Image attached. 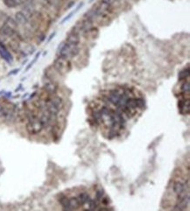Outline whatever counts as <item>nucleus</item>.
<instances>
[{
  "label": "nucleus",
  "instance_id": "2",
  "mask_svg": "<svg viewBox=\"0 0 190 211\" xmlns=\"http://www.w3.org/2000/svg\"><path fill=\"white\" fill-rule=\"evenodd\" d=\"M67 59L63 57L59 56L54 62V67L58 72L64 73L67 71Z\"/></svg>",
  "mask_w": 190,
  "mask_h": 211
},
{
  "label": "nucleus",
  "instance_id": "3",
  "mask_svg": "<svg viewBox=\"0 0 190 211\" xmlns=\"http://www.w3.org/2000/svg\"><path fill=\"white\" fill-rule=\"evenodd\" d=\"M66 42L72 46H78V44L80 42V37H79V33L76 31H72L68 35L67 39H66Z\"/></svg>",
  "mask_w": 190,
  "mask_h": 211
},
{
  "label": "nucleus",
  "instance_id": "20",
  "mask_svg": "<svg viewBox=\"0 0 190 211\" xmlns=\"http://www.w3.org/2000/svg\"><path fill=\"white\" fill-rule=\"evenodd\" d=\"M189 83L187 82V83H183L182 87H181V90H182L183 92H189Z\"/></svg>",
  "mask_w": 190,
  "mask_h": 211
},
{
  "label": "nucleus",
  "instance_id": "18",
  "mask_svg": "<svg viewBox=\"0 0 190 211\" xmlns=\"http://www.w3.org/2000/svg\"><path fill=\"white\" fill-rule=\"evenodd\" d=\"M188 76H189V69L188 68L187 69V70L185 69V70L181 71L180 74H179L180 79H185L186 77H188Z\"/></svg>",
  "mask_w": 190,
  "mask_h": 211
},
{
  "label": "nucleus",
  "instance_id": "24",
  "mask_svg": "<svg viewBox=\"0 0 190 211\" xmlns=\"http://www.w3.org/2000/svg\"><path fill=\"white\" fill-rule=\"evenodd\" d=\"M60 1H61V0H50V3H51V5H54V6H58L59 4H60Z\"/></svg>",
  "mask_w": 190,
  "mask_h": 211
},
{
  "label": "nucleus",
  "instance_id": "15",
  "mask_svg": "<svg viewBox=\"0 0 190 211\" xmlns=\"http://www.w3.org/2000/svg\"><path fill=\"white\" fill-rule=\"evenodd\" d=\"M60 202H61V205L62 206L64 209H67V210L70 209V208H69V199H68L67 197H62L60 200Z\"/></svg>",
  "mask_w": 190,
  "mask_h": 211
},
{
  "label": "nucleus",
  "instance_id": "16",
  "mask_svg": "<svg viewBox=\"0 0 190 211\" xmlns=\"http://www.w3.org/2000/svg\"><path fill=\"white\" fill-rule=\"evenodd\" d=\"M83 5V3H81V4H79V5H78L77 7H76V9L75 11L71 12L68 15V16H67L66 18H64L63 19H62V24H63V23H65V22H66V21H68V20H69V19H70V18H71V17H72V16H73V15L75 14L76 12H77L78 11H79V9L82 7Z\"/></svg>",
  "mask_w": 190,
  "mask_h": 211
},
{
  "label": "nucleus",
  "instance_id": "6",
  "mask_svg": "<svg viewBox=\"0 0 190 211\" xmlns=\"http://www.w3.org/2000/svg\"><path fill=\"white\" fill-rule=\"evenodd\" d=\"M0 55H1V57L4 60H5L9 63H11L12 62V55H10V53L8 52V50L5 48V47L1 42H0Z\"/></svg>",
  "mask_w": 190,
  "mask_h": 211
},
{
  "label": "nucleus",
  "instance_id": "26",
  "mask_svg": "<svg viewBox=\"0 0 190 211\" xmlns=\"http://www.w3.org/2000/svg\"><path fill=\"white\" fill-rule=\"evenodd\" d=\"M55 33H53L51 34V37H50L49 39H48V41H50V40H52V39L54 38V36H55Z\"/></svg>",
  "mask_w": 190,
  "mask_h": 211
},
{
  "label": "nucleus",
  "instance_id": "1",
  "mask_svg": "<svg viewBox=\"0 0 190 211\" xmlns=\"http://www.w3.org/2000/svg\"><path fill=\"white\" fill-rule=\"evenodd\" d=\"M43 127L44 125L41 123V121L35 117H33L32 118H30L28 124L26 125V130L30 134L36 135L42 131Z\"/></svg>",
  "mask_w": 190,
  "mask_h": 211
},
{
  "label": "nucleus",
  "instance_id": "7",
  "mask_svg": "<svg viewBox=\"0 0 190 211\" xmlns=\"http://www.w3.org/2000/svg\"><path fill=\"white\" fill-rule=\"evenodd\" d=\"M49 104H51L53 106H55L57 110H61L63 106V101L62 97H58V96H54L53 97H51L48 102Z\"/></svg>",
  "mask_w": 190,
  "mask_h": 211
},
{
  "label": "nucleus",
  "instance_id": "23",
  "mask_svg": "<svg viewBox=\"0 0 190 211\" xmlns=\"http://www.w3.org/2000/svg\"><path fill=\"white\" fill-rule=\"evenodd\" d=\"M103 195H104V191L102 189H99L98 191L97 192V200H101Z\"/></svg>",
  "mask_w": 190,
  "mask_h": 211
},
{
  "label": "nucleus",
  "instance_id": "5",
  "mask_svg": "<svg viewBox=\"0 0 190 211\" xmlns=\"http://www.w3.org/2000/svg\"><path fill=\"white\" fill-rule=\"evenodd\" d=\"M124 93H125V92L118 91V90H115V91L111 92L110 95H109V97H108V100H109L111 104H113L118 105V103H119L120 97H121V96H122Z\"/></svg>",
  "mask_w": 190,
  "mask_h": 211
},
{
  "label": "nucleus",
  "instance_id": "13",
  "mask_svg": "<svg viewBox=\"0 0 190 211\" xmlns=\"http://www.w3.org/2000/svg\"><path fill=\"white\" fill-rule=\"evenodd\" d=\"M181 105V104H180ZM180 110L182 114H188L189 112L190 106H189V100H187L185 102H183L182 105L180 106Z\"/></svg>",
  "mask_w": 190,
  "mask_h": 211
},
{
  "label": "nucleus",
  "instance_id": "8",
  "mask_svg": "<svg viewBox=\"0 0 190 211\" xmlns=\"http://www.w3.org/2000/svg\"><path fill=\"white\" fill-rule=\"evenodd\" d=\"M0 33L2 35L5 36V37H12V36L14 35L15 30L11 28L10 26H8L7 25L4 24L1 26V28H0Z\"/></svg>",
  "mask_w": 190,
  "mask_h": 211
},
{
  "label": "nucleus",
  "instance_id": "12",
  "mask_svg": "<svg viewBox=\"0 0 190 211\" xmlns=\"http://www.w3.org/2000/svg\"><path fill=\"white\" fill-rule=\"evenodd\" d=\"M80 206H81V204L78 201L77 197H73V198L69 199V208H70V209H76L79 208Z\"/></svg>",
  "mask_w": 190,
  "mask_h": 211
},
{
  "label": "nucleus",
  "instance_id": "9",
  "mask_svg": "<svg viewBox=\"0 0 190 211\" xmlns=\"http://www.w3.org/2000/svg\"><path fill=\"white\" fill-rule=\"evenodd\" d=\"M15 20H16V22H17L18 24H19V25H26V24L28 22L26 15L23 12H16V14H15Z\"/></svg>",
  "mask_w": 190,
  "mask_h": 211
},
{
  "label": "nucleus",
  "instance_id": "11",
  "mask_svg": "<svg viewBox=\"0 0 190 211\" xmlns=\"http://www.w3.org/2000/svg\"><path fill=\"white\" fill-rule=\"evenodd\" d=\"M77 199L78 201H79V202H80V204H81V206L88 203V202L90 201V195H89L87 193H82V194H80L77 196Z\"/></svg>",
  "mask_w": 190,
  "mask_h": 211
},
{
  "label": "nucleus",
  "instance_id": "21",
  "mask_svg": "<svg viewBox=\"0 0 190 211\" xmlns=\"http://www.w3.org/2000/svg\"><path fill=\"white\" fill-rule=\"evenodd\" d=\"M40 53H38V54H37V55H36L35 58H34V59H33V61H32V62H31V63L29 64L28 66H27V68H26V71L28 70L29 69H30V68H31V67H32V66H33V64H34V62H35L36 61H37V60H38V58H39V56H40Z\"/></svg>",
  "mask_w": 190,
  "mask_h": 211
},
{
  "label": "nucleus",
  "instance_id": "10",
  "mask_svg": "<svg viewBox=\"0 0 190 211\" xmlns=\"http://www.w3.org/2000/svg\"><path fill=\"white\" fill-rule=\"evenodd\" d=\"M57 89H58V86L56 85V83H55L54 82H51V81L46 83L44 84V90L49 94H55L57 91Z\"/></svg>",
  "mask_w": 190,
  "mask_h": 211
},
{
  "label": "nucleus",
  "instance_id": "14",
  "mask_svg": "<svg viewBox=\"0 0 190 211\" xmlns=\"http://www.w3.org/2000/svg\"><path fill=\"white\" fill-rule=\"evenodd\" d=\"M5 24L7 25L8 26H10L11 28H12L13 30H16L17 26H18V23L16 22V20H15L14 19H12V18H11V17H9V18L6 19Z\"/></svg>",
  "mask_w": 190,
  "mask_h": 211
},
{
  "label": "nucleus",
  "instance_id": "17",
  "mask_svg": "<svg viewBox=\"0 0 190 211\" xmlns=\"http://www.w3.org/2000/svg\"><path fill=\"white\" fill-rule=\"evenodd\" d=\"M4 4L8 8H15L18 6V5L16 4L14 0H4Z\"/></svg>",
  "mask_w": 190,
  "mask_h": 211
},
{
  "label": "nucleus",
  "instance_id": "25",
  "mask_svg": "<svg viewBox=\"0 0 190 211\" xmlns=\"http://www.w3.org/2000/svg\"><path fill=\"white\" fill-rule=\"evenodd\" d=\"M101 1L104 2V3H105L107 5H111L116 0H101Z\"/></svg>",
  "mask_w": 190,
  "mask_h": 211
},
{
  "label": "nucleus",
  "instance_id": "4",
  "mask_svg": "<svg viewBox=\"0 0 190 211\" xmlns=\"http://www.w3.org/2000/svg\"><path fill=\"white\" fill-rule=\"evenodd\" d=\"M188 203H189V195H187L186 196H184L181 200H179V202L176 204L174 209L180 211L184 210L188 208Z\"/></svg>",
  "mask_w": 190,
  "mask_h": 211
},
{
  "label": "nucleus",
  "instance_id": "19",
  "mask_svg": "<svg viewBox=\"0 0 190 211\" xmlns=\"http://www.w3.org/2000/svg\"><path fill=\"white\" fill-rule=\"evenodd\" d=\"M89 209H96L97 208V201H94V200H90L89 202Z\"/></svg>",
  "mask_w": 190,
  "mask_h": 211
},
{
  "label": "nucleus",
  "instance_id": "22",
  "mask_svg": "<svg viewBox=\"0 0 190 211\" xmlns=\"http://www.w3.org/2000/svg\"><path fill=\"white\" fill-rule=\"evenodd\" d=\"M10 47L14 51H17V50L19 49V44H18V42H16V41H12V42L10 43Z\"/></svg>",
  "mask_w": 190,
  "mask_h": 211
}]
</instances>
